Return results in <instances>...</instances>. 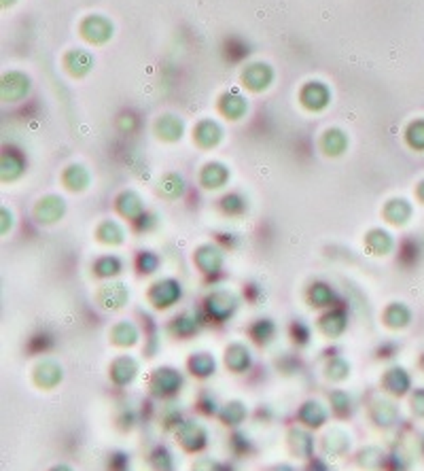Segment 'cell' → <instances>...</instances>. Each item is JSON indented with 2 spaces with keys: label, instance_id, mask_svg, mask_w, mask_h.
Returning <instances> with one entry per match:
<instances>
[{
  "label": "cell",
  "instance_id": "f546056e",
  "mask_svg": "<svg viewBox=\"0 0 424 471\" xmlns=\"http://www.w3.org/2000/svg\"><path fill=\"white\" fill-rule=\"evenodd\" d=\"M66 172H68V175H72V181H64L68 189H72V191H81V189L87 187V183H89V172H87L83 166H70Z\"/></svg>",
  "mask_w": 424,
  "mask_h": 471
},
{
  "label": "cell",
  "instance_id": "ab89813d",
  "mask_svg": "<svg viewBox=\"0 0 424 471\" xmlns=\"http://www.w3.org/2000/svg\"><path fill=\"white\" fill-rule=\"evenodd\" d=\"M193 471H219V463L210 461V459H199L193 465Z\"/></svg>",
  "mask_w": 424,
  "mask_h": 471
},
{
  "label": "cell",
  "instance_id": "52a82bcc",
  "mask_svg": "<svg viewBox=\"0 0 424 471\" xmlns=\"http://www.w3.org/2000/svg\"><path fill=\"white\" fill-rule=\"evenodd\" d=\"M62 378H64L62 365H58L56 361H43L34 369V380L45 391H52L54 386H58L62 382Z\"/></svg>",
  "mask_w": 424,
  "mask_h": 471
},
{
  "label": "cell",
  "instance_id": "74e56055",
  "mask_svg": "<svg viewBox=\"0 0 424 471\" xmlns=\"http://www.w3.org/2000/svg\"><path fill=\"white\" fill-rule=\"evenodd\" d=\"M223 111H225L232 119H240V115L246 111V102L242 100V98H238V96H234L232 98V102H223Z\"/></svg>",
  "mask_w": 424,
  "mask_h": 471
},
{
  "label": "cell",
  "instance_id": "4dcf8cb0",
  "mask_svg": "<svg viewBox=\"0 0 424 471\" xmlns=\"http://www.w3.org/2000/svg\"><path fill=\"white\" fill-rule=\"evenodd\" d=\"M333 289L327 287V285H312L310 289V300H312V306H331L333 304Z\"/></svg>",
  "mask_w": 424,
  "mask_h": 471
},
{
  "label": "cell",
  "instance_id": "603a6c76",
  "mask_svg": "<svg viewBox=\"0 0 424 471\" xmlns=\"http://www.w3.org/2000/svg\"><path fill=\"white\" fill-rule=\"evenodd\" d=\"M189 367L197 378H208L214 374V359L208 353H197L189 359Z\"/></svg>",
  "mask_w": 424,
  "mask_h": 471
},
{
  "label": "cell",
  "instance_id": "d6a6232c",
  "mask_svg": "<svg viewBox=\"0 0 424 471\" xmlns=\"http://www.w3.org/2000/svg\"><path fill=\"white\" fill-rule=\"evenodd\" d=\"M408 142L416 151H424V119L414 121L408 128Z\"/></svg>",
  "mask_w": 424,
  "mask_h": 471
},
{
  "label": "cell",
  "instance_id": "2e32d148",
  "mask_svg": "<svg viewBox=\"0 0 424 471\" xmlns=\"http://www.w3.org/2000/svg\"><path fill=\"white\" fill-rule=\"evenodd\" d=\"M350 448V435H346L342 429H331L325 435V452L331 457H339Z\"/></svg>",
  "mask_w": 424,
  "mask_h": 471
},
{
  "label": "cell",
  "instance_id": "7a4b0ae2",
  "mask_svg": "<svg viewBox=\"0 0 424 471\" xmlns=\"http://www.w3.org/2000/svg\"><path fill=\"white\" fill-rule=\"evenodd\" d=\"M183 295V289L177 281L172 278H164L159 283H155L151 287V293H148V300H151V304L157 308V310H166L170 306H174Z\"/></svg>",
  "mask_w": 424,
  "mask_h": 471
},
{
  "label": "cell",
  "instance_id": "e0dca14e",
  "mask_svg": "<svg viewBox=\"0 0 424 471\" xmlns=\"http://www.w3.org/2000/svg\"><path fill=\"white\" fill-rule=\"evenodd\" d=\"M384 320H386V325H388V327H392V329H401V327L410 325L412 312H410V308L403 306V304H392V306L386 308Z\"/></svg>",
  "mask_w": 424,
  "mask_h": 471
},
{
  "label": "cell",
  "instance_id": "4316f807",
  "mask_svg": "<svg viewBox=\"0 0 424 471\" xmlns=\"http://www.w3.org/2000/svg\"><path fill=\"white\" fill-rule=\"evenodd\" d=\"M98 238L104 244H121L123 242V230L117 226L115 221H107V223H102V228L98 230Z\"/></svg>",
  "mask_w": 424,
  "mask_h": 471
},
{
  "label": "cell",
  "instance_id": "d590c367",
  "mask_svg": "<svg viewBox=\"0 0 424 471\" xmlns=\"http://www.w3.org/2000/svg\"><path fill=\"white\" fill-rule=\"evenodd\" d=\"M153 465L157 471H172L174 469V461H172V454L166 450V448H157L151 457Z\"/></svg>",
  "mask_w": 424,
  "mask_h": 471
},
{
  "label": "cell",
  "instance_id": "7c38bea8",
  "mask_svg": "<svg viewBox=\"0 0 424 471\" xmlns=\"http://www.w3.org/2000/svg\"><path fill=\"white\" fill-rule=\"evenodd\" d=\"M271 77H274V74H271V70H269L267 64H253L251 68H248V70L244 72V81H246V85L251 87V89H255V91L267 87L269 81H271Z\"/></svg>",
  "mask_w": 424,
  "mask_h": 471
},
{
  "label": "cell",
  "instance_id": "d4e9b609",
  "mask_svg": "<svg viewBox=\"0 0 424 471\" xmlns=\"http://www.w3.org/2000/svg\"><path fill=\"white\" fill-rule=\"evenodd\" d=\"M320 329L325 331L327 336H331V338L339 336L346 329V316H344V312L333 310L327 316H322L320 318Z\"/></svg>",
  "mask_w": 424,
  "mask_h": 471
},
{
  "label": "cell",
  "instance_id": "9a60e30c",
  "mask_svg": "<svg viewBox=\"0 0 424 471\" xmlns=\"http://www.w3.org/2000/svg\"><path fill=\"white\" fill-rule=\"evenodd\" d=\"M397 414H399L397 412V406L390 404V402H384V399L373 402V406H371V418H373V423L380 425V427L392 425L394 420H397Z\"/></svg>",
  "mask_w": 424,
  "mask_h": 471
},
{
  "label": "cell",
  "instance_id": "277c9868",
  "mask_svg": "<svg viewBox=\"0 0 424 471\" xmlns=\"http://www.w3.org/2000/svg\"><path fill=\"white\" fill-rule=\"evenodd\" d=\"M236 308H238L236 295H232L227 291H216L214 295L208 297V314L216 320H225L227 316L234 314Z\"/></svg>",
  "mask_w": 424,
  "mask_h": 471
},
{
  "label": "cell",
  "instance_id": "f1b7e54d",
  "mask_svg": "<svg viewBox=\"0 0 424 471\" xmlns=\"http://www.w3.org/2000/svg\"><path fill=\"white\" fill-rule=\"evenodd\" d=\"M322 144H325L329 155H339V153H344V149L348 144V138L339 130H329L325 134V140H322Z\"/></svg>",
  "mask_w": 424,
  "mask_h": 471
},
{
  "label": "cell",
  "instance_id": "ba28073f",
  "mask_svg": "<svg viewBox=\"0 0 424 471\" xmlns=\"http://www.w3.org/2000/svg\"><path fill=\"white\" fill-rule=\"evenodd\" d=\"M136 371H138V363L132 357H119L111 365V380L117 386H126L136 378Z\"/></svg>",
  "mask_w": 424,
  "mask_h": 471
},
{
  "label": "cell",
  "instance_id": "ac0fdd59",
  "mask_svg": "<svg viewBox=\"0 0 424 471\" xmlns=\"http://www.w3.org/2000/svg\"><path fill=\"white\" fill-rule=\"evenodd\" d=\"M223 138V130L214 121H202L195 130V140L202 146H214Z\"/></svg>",
  "mask_w": 424,
  "mask_h": 471
},
{
  "label": "cell",
  "instance_id": "6da1fadb",
  "mask_svg": "<svg viewBox=\"0 0 424 471\" xmlns=\"http://www.w3.org/2000/svg\"><path fill=\"white\" fill-rule=\"evenodd\" d=\"M148 386H151V393L155 395V397H170V395L181 391L183 376H181V371L172 369V367H159L151 376Z\"/></svg>",
  "mask_w": 424,
  "mask_h": 471
},
{
  "label": "cell",
  "instance_id": "5b68a950",
  "mask_svg": "<svg viewBox=\"0 0 424 471\" xmlns=\"http://www.w3.org/2000/svg\"><path fill=\"white\" fill-rule=\"evenodd\" d=\"M297 418L302 420V425L310 427V429H318L327 423V418H329V410L322 406L320 402H306L302 408H299L297 412Z\"/></svg>",
  "mask_w": 424,
  "mask_h": 471
},
{
  "label": "cell",
  "instance_id": "e575fe53",
  "mask_svg": "<svg viewBox=\"0 0 424 471\" xmlns=\"http://www.w3.org/2000/svg\"><path fill=\"white\" fill-rule=\"evenodd\" d=\"M174 327H177V333H179V336L187 338V336H191L193 331H197V318L191 316V314H183V316L177 318V323H174Z\"/></svg>",
  "mask_w": 424,
  "mask_h": 471
},
{
  "label": "cell",
  "instance_id": "f35d334b",
  "mask_svg": "<svg viewBox=\"0 0 424 471\" xmlns=\"http://www.w3.org/2000/svg\"><path fill=\"white\" fill-rule=\"evenodd\" d=\"M412 410H414L416 416H424V388L414 393V397H412Z\"/></svg>",
  "mask_w": 424,
  "mask_h": 471
},
{
  "label": "cell",
  "instance_id": "ffe728a7",
  "mask_svg": "<svg viewBox=\"0 0 424 471\" xmlns=\"http://www.w3.org/2000/svg\"><path fill=\"white\" fill-rule=\"evenodd\" d=\"M113 342L117 346H134L138 342V329L134 323H128V320H123V323L113 327Z\"/></svg>",
  "mask_w": 424,
  "mask_h": 471
},
{
  "label": "cell",
  "instance_id": "9c48e42d",
  "mask_svg": "<svg viewBox=\"0 0 424 471\" xmlns=\"http://www.w3.org/2000/svg\"><path fill=\"white\" fill-rule=\"evenodd\" d=\"M384 388L394 395V397H401V395H405L412 386V378L408 376V371L403 367H390L386 374H384V380H382Z\"/></svg>",
  "mask_w": 424,
  "mask_h": 471
},
{
  "label": "cell",
  "instance_id": "1f68e13d",
  "mask_svg": "<svg viewBox=\"0 0 424 471\" xmlns=\"http://www.w3.org/2000/svg\"><path fill=\"white\" fill-rule=\"evenodd\" d=\"M121 272V259L115 257V255H109V257H102L98 263H96V274L102 276V278H109V276H115Z\"/></svg>",
  "mask_w": 424,
  "mask_h": 471
},
{
  "label": "cell",
  "instance_id": "cb8c5ba5",
  "mask_svg": "<svg viewBox=\"0 0 424 471\" xmlns=\"http://www.w3.org/2000/svg\"><path fill=\"white\" fill-rule=\"evenodd\" d=\"M119 210L121 215H126L130 219H140L142 217V202H140V197L132 191H126V193H121L119 197Z\"/></svg>",
  "mask_w": 424,
  "mask_h": 471
},
{
  "label": "cell",
  "instance_id": "3957f363",
  "mask_svg": "<svg viewBox=\"0 0 424 471\" xmlns=\"http://www.w3.org/2000/svg\"><path fill=\"white\" fill-rule=\"evenodd\" d=\"M177 437L181 441V446L189 452H199L206 446L208 433L206 429L197 423V420H185V423H179L177 429Z\"/></svg>",
  "mask_w": 424,
  "mask_h": 471
},
{
  "label": "cell",
  "instance_id": "44dd1931",
  "mask_svg": "<svg viewBox=\"0 0 424 471\" xmlns=\"http://www.w3.org/2000/svg\"><path fill=\"white\" fill-rule=\"evenodd\" d=\"M102 295H107V297H100V300H102V306L113 308V310L121 308L130 297V293L126 291V287H123V285H109V287H104Z\"/></svg>",
  "mask_w": 424,
  "mask_h": 471
},
{
  "label": "cell",
  "instance_id": "5bb4252c",
  "mask_svg": "<svg viewBox=\"0 0 424 471\" xmlns=\"http://www.w3.org/2000/svg\"><path fill=\"white\" fill-rule=\"evenodd\" d=\"M384 215H386V221L394 223V226H405V223L410 221V217H412V206H410L408 200L399 197V200H390L386 204Z\"/></svg>",
  "mask_w": 424,
  "mask_h": 471
},
{
  "label": "cell",
  "instance_id": "b9f144b4",
  "mask_svg": "<svg viewBox=\"0 0 424 471\" xmlns=\"http://www.w3.org/2000/svg\"><path fill=\"white\" fill-rule=\"evenodd\" d=\"M418 195H420V200L424 202V181L420 183V187H418Z\"/></svg>",
  "mask_w": 424,
  "mask_h": 471
},
{
  "label": "cell",
  "instance_id": "7402d4cb",
  "mask_svg": "<svg viewBox=\"0 0 424 471\" xmlns=\"http://www.w3.org/2000/svg\"><path fill=\"white\" fill-rule=\"evenodd\" d=\"M197 265L204 272H216L223 265L221 251H216L214 246H202V249L197 251Z\"/></svg>",
  "mask_w": 424,
  "mask_h": 471
},
{
  "label": "cell",
  "instance_id": "60d3db41",
  "mask_svg": "<svg viewBox=\"0 0 424 471\" xmlns=\"http://www.w3.org/2000/svg\"><path fill=\"white\" fill-rule=\"evenodd\" d=\"M52 471H72V469H70L68 465H56V467H54Z\"/></svg>",
  "mask_w": 424,
  "mask_h": 471
},
{
  "label": "cell",
  "instance_id": "4fadbf2b",
  "mask_svg": "<svg viewBox=\"0 0 424 471\" xmlns=\"http://www.w3.org/2000/svg\"><path fill=\"white\" fill-rule=\"evenodd\" d=\"M230 179V170L223 164H208L202 170V185L206 189H221Z\"/></svg>",
  "mask_w": 424,
  "mask_h": 471
},
{
  "label": "cell",
  "instance_id": "83f0119b",
  "mask_svg": "<svg viewBox=\"0 0 424 471\" xmlns=\"http://www.w3.org/2000/svg\"><path fill=\"white\" fill-rule=\"evenodd\" d=\"M157 128H159V136H164L168 140H177V138H181V132H183V121L168 115L159 121Z\"/></svg>",
  "mask_w": 424,
  "mask_h": 471
},
{
  "label": "cell",
  "instance_id": "30bf717a",
  "mask_svg": "<svg viewBox=\"0 0 424 471\" xmlns=\"http://www.w3.org/2000/svg\"><path fill=\"white\" fill-rule=\"evenodd\" d=\"M302 100H304V105L308 109L320 111V109H325L329 105V89L322 85V83L314 81V83L306 85V89L302 94Z\"/></svg>",
  "mask_w": 424,
  "mask_h": 471
},
{
  "label": "cell",
  "instance_id": "8992f818",
  "mask_svg": "<svg viewBox=\"0 0 424 471\" xmlns=\"http://www.w3.org/2000/svg\"><path fill=\"white\" fill-rule=\"evenodd\" d=\"M251 363H253L251 351H248L242 342H234L232 346H227L225 365H227V369L234 371V374H244V371L251 367Z\"/></svg>",
  "mask_w": 424,
  "mask_h": 471
},
{
  "label": "cell",
  "instance_id": "484cf974",
  "mask_svg": "<svg viewBox=\"0 0 424 471\" xmlns=\"http://www.w3.org/2000/svg\"><path fill=\"white\" fill-rule=\"evenodd\" d=\"M246 416V406L242 402H230L221 410V420L225 425H240Z\"/></svg>",
  "mask_w": 424,
  "mask_h": 471
},
{
  "label": "cell",
  "instance_id": "836d02e7",
  "mask_svg": "<svg viewBox=\"0 0 424 471\" xmlns=\"http://www.w3.org/2000/svg\"><path fill=\"white\" fill-rule=\"evenodd\" d=\"M159 191L168 197H177L183 193V179L177 177V175H170L164 179V183L159 185Z\"/></svg>",
  "mask_w": 424,
  "mask_h": 471
},
{
  "label": "cell",
  "instance_id": "8d00e7d4",
  "mask_svg": "<svg viewBox=\"0 0 424 471\" xmlns=\"http://www.w3.org/2000/svg\"><path fill=\"white\" fill-rule=\"evenodd\" d=\"M327 369H329V371H327V376H329L331 380H344L346 376H350V365H348L344 359H335L333 363H329Z\"/></svg>",
  "mask_w": 424,
  "mask_h": 471
},
{
  "label": "cell",
  "instance_id": "8fae6325",
  "mask_svg": "<svg viewBox=\"0 0 424 471\" xmlns=\"http://www.w3.org/2000/svg\"><path fill=\"white\" fill-rule=\"evenodd\" d=\"M64 200L62 197H58V195H49V197H45V200H41L38 202V206H36V217H38V221L41 223H54V221H58L62 215H64Z\"/></svg>",
  "mask_w": 424,
  "mask_h": 471
},
{
  "label": "cell",
  "instance_id": "d6986e66",
  "mask_svg": "<svg viewBox=\"0 0 424 471\" xmlns=\"http://www.w3.org/2000/svg\"><path fill=\"white\" fill-rule=\"evenodd\" d=\"M291 443H293V452L299 459H310L312 448H314V439L310 433H306L302 429H293L291 431Z\"/></svg>",
  "mask_w": 424,
  "mask_h": 471
}]
</instances>
